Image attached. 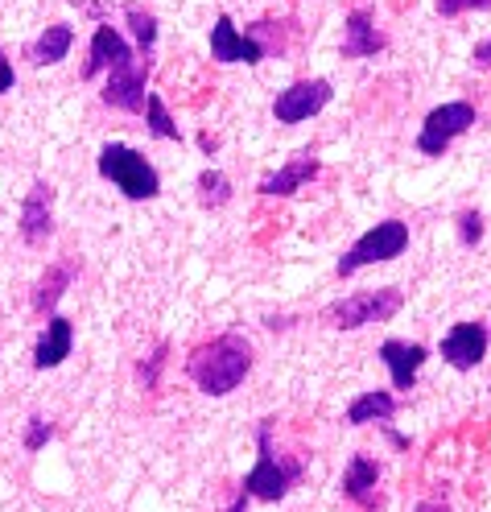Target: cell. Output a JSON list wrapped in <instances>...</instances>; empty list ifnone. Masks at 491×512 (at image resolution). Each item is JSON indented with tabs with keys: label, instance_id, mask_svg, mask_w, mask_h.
<instances>
[{
	"label": "cell",
	"instance_id": "obj_1",
	"mask_svg": "<svg viewBox=\"0 0 491 512\" xmlns=\"http://www.w3.org/2000/svg\"><path fill=\"white\" fill-rule=\"evenodd\" d=\"M248 372H252V343L240 331H223L211 343H199L186 360V376L199 384V393H207V397L236 393Z\"/></svg>",
	"mask_w": 491,
	"mask_h": 512
},
{
	"label": "cell",
	"instance_id": "obj_2",
	"mask_svg": "<svg viewBox=\"0 0 491 512\" xmlns=\"http://www.w3.org/2000/svg\"><path fill=\"white\" fill-rule=\"evenodd\" d=\"M302 479V463H293L285 455H277V446H273V418H265L256 426V467L244 475V492L252 500H285V492L293 488Z\"/></svg>",
	"mask_w": 491,
	"mask_h": 512
},
{
	"label": "cell",
	"instance_id": "obj_3",
	"mask_svg": "<svg viewBox=\"0 0 491 512\" xmlns=\"http://www.w3.org/2000/svg\"><path fill=\"white\" fill-rule=\"evenodd\" d=\"M100 178L104 182H112L124 199H133V203H145V199H157L161 195V174H157V166L149 162V157L141 153V149H133V145H120V141H112V145H104L100 149Z\"/></svg>",
	"mask_w": 491,
	"mask_h": 512
},
{
	"label": "cell",
	"instance_id": "obj_4",
	"mask_svg": "<svg viewBox=\"0 0 491 512\" xmlns=\"http://www.w3.org/2000/svg\"><path fill=\"white\" fill-rule=\"evenodd\" d=\"M405 248H409V223H401V219H384V223H376V228H368L364 236H359V240L339 256L335 273H339V277H355L359 269H368V265L397 261Z\"/></svg>",
	"mask_w": 491,
	"mask_h": 512
},
{
	"label": "cell",
	"instance_id": "obj_5",
	"mask_svg": "<svg viewBox=\"0 0 491 512\" xmlns=\"http://www.w3.org/2000/svg\"><path fill=\"white\" fill-rule=\"evenodd\" d=\"M401 306H405V294L397 285H384V290H368V294L331 302L322 310V318H326V327H335V331H359L368 323H388V318H397Z\"/></svg>",
	"mask_w": 491,
	"mask_h": 512
},
{
	"label": "cell",
	"instance_id": "obj_6",
	"mask_svg": "<svg viewBox=\"0 0 491 512\" xmlns=\"http://www.w3.org/2000/svg\"><path fill=\"white\" fill-rule=\"evenodd\" d=\"M475 124H479L475 104H467V100H450V104H442V108H434L430 116H425L421 133H417V149H421L425 157H442L458 137L471 133Z\"/></svg>",
	"mask_w": 491,
	"mask_h": 512
},
{
	"label": "cell",
	"instance_id": "obj_7",
	"mask_svg": "<svg viewBox=\"0 0 491 512\" xmlns=\"http://www.w3.org/2000/svg\"><path fill=\"white\" fill-rule=\"evenodd\" d=\"M149 71H153V58L137 50L133 58L124 62V67L108 71V83L100 91V100L108 108H116V112H145V104H149V91H145Z\"/></svg>",
	"mask_w": 491,
	"mask_h": 512
},
{
	"label": "cell",
	"instance_id": "obj_8",
	"mask_svg": "<svg viewBox=\"0 0 491 512\" xmlns=\"http://www.w3.org/2000/svg\"><path fill=\"white\" fill-rule=\"evenodd\" d=\"M331 95H335V87L326 79H298L285 91H277L273 116H277V124H302V120L318 116L326 104H331Z\"/></svg>",
	"mask_w": 491,
	"mask_h": 512
},
{
	"label": "cell",
	"instance_id": "obj_9",
	"mask_svg": "<svg viewBox=\"0 0 491 512\" xmlns=\"http://www.w3.org/2000/svg\"><path fill=\"white\" fill-rule=\"evenodd\" d=\"M265 42H260L256 34H248V29H240L227 13H219L215 17V25H211V58L215 62H244V67H256V62H265Z\"/></svg>",
	"mask_w": 491,
	"mask_h": 512
},
{
	"label": "cell",
	"instance_id": "obj_10",
	"mask_svg": "<svg viewBox=\"0 0 491 512\" xmlns=\"http://www.w3.org/2000/svg\"><path fill=\"white\" fill-rule=\"evenodd\" d=\"M487 327L483 323H454L446 335H442V360L454 368V372H471L483 364L487 356Z\"/></svg>",
	"mask_w": 491,
	"mask_h": 512
},
{
	"label": "cell",
	"instance_id": "obj_11",
	"mask_svg": "<svg viewBox=\"0 0 491 512\" xmlns=\"http://www.w3.org/2000/svg\"><path fill=\"white\" fill-rule=\"evenodd\" d=\"M50 232H54V186L38 178L21 203V240L38 248L50 240Z\"/></svg>",
	"mask_w": 491,
	"mask_h": 512
},
{
	"label": "cell",
	"instance_id": "obj_12",
	"mask_svg": "<svg viewBox=\"0 0 491 512\" xmlns=\"http://www.w3.org/2000/svg\"><path fill=\"white\" fill-rule=\"evenodd\" d=\"M343 496L364 508V512H380L384 496H380V463L372 455H351L347 471H343Z\"/></svg>",
	"mask_w": 491,
	"mask_h": 512
},
{
	"label": "cell",
	"instance_id": "obj_13",
	"mask_svg": "<svg viewBox=\"0 0 491 512\" xmlns=\"http://www.w3.org/2000/svg\"><path fill=\"white\" fill-rule=\"evenodd\" d=\"M137 50L124 42V34L116 25H95L91 34V46H87V67H83V79H95V75H108L116 67H124L128 58H133Z\"/></svg>",
	"mask_w": 491,
	"mask_h": 512
},
{
	"label": "cell",
	"instance_id": "obj_14",
	"mask_svg": "<svg viewBox=\"0 0 491 512\" xmlns=\"http://www.w3.org/2000/svg\"><path fill=\"white\" fill-rule=\"evenodd\" d=\"M380 360H384V368H388V376H392V389L409 393L413 384H417V372H421V364L430 360V351H425L421 343H405V339H384V343H380Z\"/></svg>",
	"mask_w": 491,
	"mask_h": 512
},
{
	"label": "cell",
	"instance_id": "obj_15",
	"mask_svg": "<svg viewBox=\"0 0 491 512\" xmlns=\"http://www.w3.org/2000/svg\"><path fill=\"white\" fill-rule=\"evenodd\" d=\"M318 170H322V162H318L314 153H293L277 174L260 178V186H256V190H260L265 199H285V195H293V190H302L306 182H314V178H318Z\"/></svg>",
	"mask_w": 491,
	"mask_h": 512
},
{
	"label": "cell",
	"instance_id": "obj_16",
	"mask_svg": "<svg viewBox=\"0 0 491 512\" xmlns=\"http://www.w3.org/2000/svg\"><path fill=\"white\" fill-rule=\"evenodd\" d=\"M75 351V323L71 318H62V314H50L46 318V331L34 347V368L46 372V368H58L62 360H67Z\"/></svg>",
	"mask_w": 491,
	"mask_h": 512
},
{
	"label": "cell",
	"instance_id": "obj_17",
	"mask_svg": "<svg viewBox=\"0 0 491 512\" xmlns=\"http://www.w3.org/2000/svg\"><path fill=\"white\" fill-rule=\"evenodd\" d=\"M384 46H388V38L380 34L376 21H372L364 9L347 13V25H343V46H339V54H343V58H376Z\"/></svg>",
	"mask_w": 491,
	"mask_h": 512
},
{
	"label": "cell",
	"instance_id": "obj_18",
	"mask_svg": "<svg viewBox=\"0 0 491 512\" xmlns=\"http://www.w3.org/2000/svg\"><path fill=\"white\" fill-rule=\"evenodd\" d=\"M71 46H75V29L67 21H58V25H46L42 34L29 42L25 58L34 62V67H54V62H62L71 54Z\"/></svg>",
	"mask_w": 491,
	"mask_h": 512
},
{
	"label": "cell",
	"instance_id": "obj_19",
	"mask_svg": "<svg viewBox=\"0 0 491 512\" xmlns=\"http://www.w3.org/2000/svg\"><path fill=\"white\" fill-rule=\"evenodd\" d=\"M397 413V397L384 389H368L347 405V426H368V422H388Z\"/></svg>",
	"mask_w": 491,
	"mask_h": 512
},
{
	"label": "cell",
	"instance_id": "obj_20",
	"mask_svg": "<svg viewBox=\"0 0 491 512\" xmlns=\"http://www.w3.org/2000/svg\"><path fill=\"white\" fill-rule=\"evenodd\" d=\"M71 281H75V269L71 265H50L38 285H34V310L38 314H54V306L62 302V294L71 290Z\"/></svg>",
	"mask_w": 491,
	"mask_h": 512
},
{
	"label": "cell",
	"instance_id": "obj_21",
	"mask_svg": "<svg viewBox=\"0 0 491 512\" xmlns=\"http://www.w3.org/2000/svg\"><path fill=\"white\" fill-rule=\"evenodd\" d=\"M124 21L128 29H133V38H137V50L153 58V46H157V17L141 5H124Z\"/></svg>",
	"mask_w": 491,
	"mask_h": 512
},
{
	"label": "cell",
	"instance_id": "obj_22",
	"mask_svg": "<svg viewBox=\"0 0 491 512\" xmlns=\"http://www.w3.org/2000/svg\"><path fill=\"white\" fill-rule=\"evenodd\" d=\"M145 124H149V133H153L157 141H178V137H182V133H178V120L170 116V108H166V100H161V95H149Z\"/></svg>",
	"mask_w": 491,
	"mask_h": 512
},
{
	"label": "cell",
	"instance_id": "obj_23",
	"mask_svg": "<svg viewBox=\"0 0 491 512\" xmlns=\"http://www.w3.org/2000/svg\"><path fill=\"white\" fill-rule=\"evenodd\" d=\"M194 190H199L203 207H223L227 199H232V182H227V174H219V170H203L199 182H194Z\"/></svg>",
	"mask_w": 491,
	"mask_h": 512
},
{
	"label": "cell",
	"instance_id": "obj_24",
	"mask_svg": "<svg viewBox=\"0 0 491 512\" xmlns=\"http://www.w3.org/2000/svg\"><path fill=\"white\" fill-rule=\"evenodd\" d=\"M166 351H170L166 343H157V347H153V356L137 364V380L145 384V389H149V393L157 389V380H161V368H166Z\"/></svg>",
	"mask_w": 491,
	"mask_h": 512
},
{
	"label": "cell",
	"instance_id": "obj_25",
	"mask_svg": "<svg viewBox=\"0 0 491 512\" xmlns=\"http://www.w3.org/2000/svg\"><path fill=\"white\" fill-rule=\"evenodd\" d=\"M458 240H463L467 248L483 240V215H479V211H471V207L458 211Z\"/></svg>",
	"mask_w": 491,
	"mask_h": 512
},
{
	"label": "cell",
	"instance_id": "obj_26",
	"mask_svg": "<svg viewBox=\"0 0 491 512\" xmlns=\"http://www.w3.org/2000/svg\"><path fill=\"white\" fill-rule=\"evenodd\" d=\"M50 438H54V426L46 418H29L25 422V451H42Z\"/></svg>",
	"mask_w": 491,
	"mask_h": 512
},
{
	"label": "cell",
	"instance_id": "obj_27",
	"mask_svg": "<svg viewBox=\"0 0 491 512\" xmlns=\"http://www.w3.org/2000/svg\"><path fill=\"white\" fill-rule=\"evenodd\" d=\"M471 9H491V0H438L442 17H458V13H471Z\"/></svg>",
	"mask_w": 491,
	"mask_h": 512
},
{
	"label": "cell",
	"instance_id": "obj_28",
	"mask_svg": "<svg viewBox=\"0 0 491 512\" xmlns=\"http://www.w3.org/2000/svg\"><path fill=\"white\" fill-rule=\"evenodd\" d=\"M13 87H17V71H13V62L0 54V95H9Z\"/></svg>",
	"mask_w": 491,
	"mask_h": 512
},
{
	"label": "cell",
	"instance_id": "obj_29",
	"mask_svg": "<svg viewBox=\"0 0 491 512\" xmlns=\"http://www.w3.org/2000/svg\"><path fill=\"white\" fill-rule=\"evenodd\" d=\"M471 62H475L479 71H491V34H487V38H483V42L471 50Z\"/></svg>",
	"mask_w": 491,
	"mask_h": 512
},
{
	"label": "cell",
	"instance_id": "obj_30",
	"mask_svg": "<svg viewBox=\"0 0 491 512\" xmlns=\"http://www.w3.org/2000/svg\"><path fill=\"white\" fill-rule=\"evenodd\" d=\"M248 500H252V496H248V492L240 488V492L232 496V504H227V512H248Z\"/></svg>",
	"mask_w": 491,
	"mask_h": 512
},
{
	"label": "cell",
	"instance_id": "obj_31",
	"mask_svg": "<svg viewBox=\"0 0 491 512\" xmlns=\"http://www.w3.org/2000/svg\"><path fill=\"white\" fill-rule=\"evenodd\" d=\"M413 512H450V508H446L442 500H421V504H417Z\"/></svg>",
	"mask_w": 491,
	"mask_h": 512
},
{
	"label": "cell",
	"instance_id": "obj_32",
	"mask_svg": "<svg viewBox=\"0 0 491 512\" xmlns=\"http://www.w3.org/2000/svg\"><path fill=\"white\" fill-rule=\"evenodd\" d=\"M199 145H203V153H215V149H219V141H215L211 133H199Z\"/></svg>",
	"mask_w": 491,
	"mask_h": 512
}]
</instances>
